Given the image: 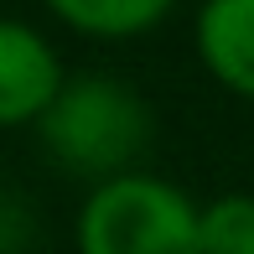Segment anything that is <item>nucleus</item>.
Returning a JSON list of instances; mask_svg holds the SVG:
<instances>
[{
	"label": "nucleus",
	"mask_w": 254,
	"mask_h": 254,
	"mask_svg": "<svg viewBox=\"0 0 254 254\" xmlns=\"http://www.w3.org/2000/svg\"><path fill=\"white\" fill-rule=\"evenodd\" d=\"M31 244V213L10 192H0V254H26Z\"/></svg>",
	"instance_id": "0eeeda50"
},
{
	"label": "nucleus",
	"mask_w": 254,
	"mask_h": 254,
	"mask_svg": "<svg viewBox=\"0 0 254 254\" xmlns=\"http://www.w3.org/2000/svg\"><path fill=\"white\" fill-rule=\"evenodd\" d=\"M42 145L57 166L78 177H120L151 140V114L140 94L120 78H63L57 99L42 114Z\"/></svg>",
	"instance_id": "f257e3e1"
},
{
	"label": "nucleus",
	"mask_w": 254,
	"mask_h": 254,
	"mask_svg": "<svg viewBox=\"0 0 254 254\" xmlns=\"http://www.w3.org/2000/svg\"><path fill=\"white\" fill-rule=\"evenodd\" d=\"M83 254H202V213L161 177H104L78 213Z\"/></svg>",
	"instance_id": "f03ea898"
},
{
	"label": "nucleus",
	"mask_w": 254,
	"mask_h": 254,
	"mask_svg": "<svg viewBox=\"0 0 254 254\" xmlns=\"http://www.w3.org/2000/svg\"><path fill=\"white\" fill-rule=\"evenodd\" d=\"M197 52L223 88L254 99V0H207L197 16Z\"/></svg>",
	"instance_id": "20e7f679"
},
{
	"label": "nucleus",
	"mask_w": 254,
	"mask_h": 254,
	"mask_svg": "<svg viewBox=\"0 0 254 254\" xmlns=\"http://www.w3.org/2000/svg\"><path fill=\"white\" fill-rule=\"evenodd\" d=\"M202 254H254V197H228L202 207Z\"/></svg>",
	"instance_id": "423d86ee"
},
{
	"label": "nucleus",
	"mask_w": 254,
	"mask_h": 254,
	"mask_svg": "<svg viewBox=\"0 0 254 254\" xmlns=\"http://www.w3.org/2000/svg\"><path fill=\"white\" fill-rule=\"evenodd\" d=\"M52 16L88 37H140L166 16L177 0H47Z\"/></svg>",
	"instance_id": "39448f33"
},
{
	"label": "nucleus",
	"mask_w": 254,
	"mask_h": 254,
	"mask_svg": "<svg viewBox=\"0 0 254 254\" xmlns=\"http://www.w3.org/2000/svg\"><path fill=\"white\" fill-rule=\"evenodd\" d=\"M63 88L52 47L21 21H0V125L42 120Z\"/></svg>",
	"instance_id": "7ed1b4c3"
}]
</instances>
